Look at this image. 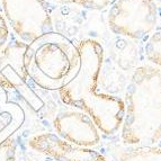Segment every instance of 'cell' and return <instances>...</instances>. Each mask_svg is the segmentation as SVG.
I'll use <instances>...</instances> for the list:
<instances>
[{
	"label": "cell",
	"mask_w": 161,
	"mask_h": 161,
	"mask_svg": "<svg viewBox=\"0 0 161 161\" xmlns=\"http://www.w3.org/2000/svg\"><path fill=\"white\" fill-rule=\"evenodd\" d=\"M123 100V145H156L161 140V69L153 64L137 66Z\"/></svg>",
	"instance_id": "7a4b0ae2"
},
{
	"label": "cell",
	"mask_w": 161,
	"mask_h": 161,
	"mask_svg": "<svg viewBox=\"0 0 161 161\" xmlns=\"http://www.w3.org/2000/svg\"><path fill=\"white\" fill-rule=\"evenodd\" d=\"M116 161H161V148L157 145H122L113 151Z\"/></svg>",
	"instance_id": "ba28073f"
},
{
	"label": "cell",
	"mask_w": 161,
	"mask_h": 161,
	"mask_svg": "<svg viewBox=\"0 0 161 161\" xmlns=\"http://www.w3.org/2000/svg\"><path fill=\"white\" fill-rule=\"evenodd\" d=\"M0 161H16V144L11 137L0 144Z\"/></svg>",
	"instance_id": "30bf717a"
},
{
	"label": "cell",
	"mask_w": 161,
	"mask_h": 161,
	"mask_svg": "<svg viewBox=\"0 0 161 161\" xmlns=\"http://www.w3.org/2000/svg\"><path fill=\"white\" fill-rule=\"evenodd\" d=\"M8 37H9V29L7 27L5 18L0 15V50L2 48L5 43H7Z\"/></svg>",
	"instance_id": "7c38bea8"
},
{
	"label": "cell",
	"mask_w": 161,
	"mask_h": 161,
	"mask_svg": "<svg viewBox=\"0 0 161 161\" xmlns=\"http://www.w3.org/2000/svg\"><path fill=\"white\" fill-rule=\"evenodd\" d=\"M38 154H40V153H38ZM41 156H42V154H41ZM43 158H44V160L45 161H54V160H52V159H50V158H46V157H44V156H42Z\"/></svg>",
	"instance_id": "4fadbf2b"
},
{
	"label": "cell",
	"mask_w": 161,
	"mask_h": 161,
	"mask_svg": "<svg viewBox=\"0 0 161 161\" xmlns=\"http://www.w3.org/2000/svg\"><path fill=\"white\" fill-rule=\"evenodd\" d=\"M25 113L20 105L9 101L7 91L0 87V144L10 139L23 126Z\"/></svg>",
	"instance_id": "52a82bcc"
},
{
	"label": "cell",
	"mask_w": 161,
	"mask_h": 161,
	"mask_svg": "<svg viewBox=\"0 0 161 161\" xmlns=\"http://www.w3.org/2000/svg\"><path fill=\"white\" fill-rule=\"evenodd\" d=\"M28 145L32 151L54 161H107L99 151L74 145L51 132L34 134L28 139Z\"/></svg>",
	"instance_id": "8992f818"
},
{
	"label": "cell",
	"mask_w": 161,
	"mask_h": 161,
	"mask_svg": "<svg viewBox=\"0 0 161 161\" xmlns=\"http://www.w3.org/2000/svg\"><path fill=\"white\" fill-rule=\"evenodd\" d=\"M53 127L59 137L78 146L93 149L101 141L100 132L89 115L71 106L65 105L55 114Z\"/></svg>",
	"instance_id": "5b68a950"
},
{
	"label": "cell",
	"mask_w": 161,
	"mask_h": 161,
	"mask_svg": "<svg viewBox=\"0 0 161 161\" xmlns=\"http://www.w3.org/2000/svg\"><path fill=\"white\" fill-rule=\"evenodd\" d=\"M64 2H71L74 5L81 6L90 9H103L109 5L114 0H60Z\"/></svg>",
	"instance_id": "8fae6325"
},
{
	"label": "cell",
	"mask_w": 161,
	"mask_h": 161,
	"mask_svg": "<svg viewBox=\"0 0 161 161\" xmlns=\"http://www.w3.org/2000/svg\"><path fill=\"white\" fill-rule=\"evenodd\" d=\"M144 53L151 64L161 69V31L152 34L146 41Z\"/></svg>",
	"instance_id": "9c48e42d"
},
{
	"label": "cell",
	"mask_w": 161,
	"mask_h": 161,
	"mask_svg": "<svg viewBox=\"0 0 161 161\" xmlns=\"http://www.w3.org/2000/svg\"><path fill=\"white\" fill-rule=\"evenodd\" d=\"M80 69L73 79L60 89L64 105L85 112L104 135L119 133L124 119L123 98L109 95L99 88L104 65V48L98 41L83 40L77 44Z\"/></svg>",
	"instance_id": "6da1fadb"
},
{
	"label": "cell",
	"mask_w": 161,
	"mask_h": 161,
	"mask_svg": "<svg viewBox=\"0 0 161 161\" xmlns=\"http://www.w3.org/2000/svg\"><path fill=\"white\" fill-rule=\"evenodd\" d=\"M158 18L156 0H114L107 23L114 34L141 40L156 29Z\"/></svg>",
	"instance_id": "277c9868"
},
{
	"label": "cell",
	"mask_w": 161,
	"mask_h": 161,
	"mask_svg": "<svg viewBox=\"0 0 161 161\" xmlns=\"http://www.w3.org/2000/svg\"><path fill=\"white\" fill-rule=\"evenodd\" d=\"M80 52L74 43L58 33H46L27 45L24 69L43 89L63 88L80 69Z\"/></svg>",
	"instance_id": "3957f363"
}]
</instances>
